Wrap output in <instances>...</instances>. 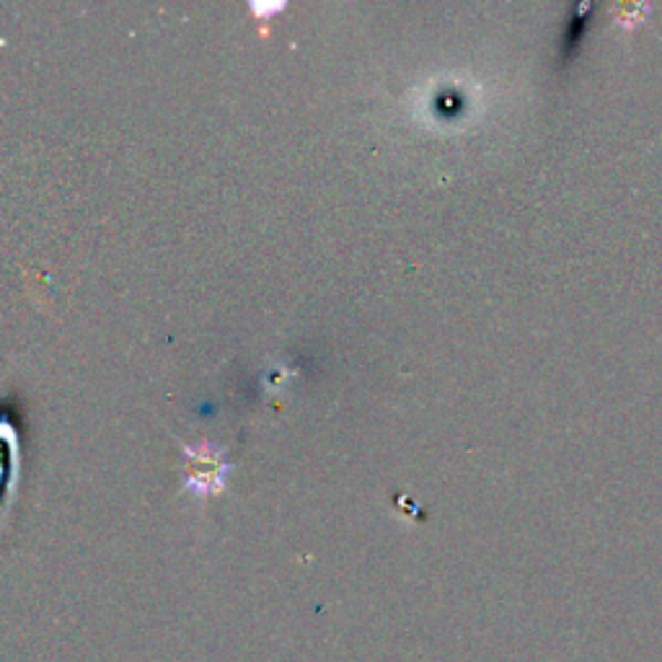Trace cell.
<instances>
[{"instance_id": "cell-1", "label": "cell", "mask_w": 662, "mask_h": 662, "mask_svg": "<svg viewBox=\"0 0 662 662\" xmlns=\"http://www.w3.org/2000/svg\"><path fill=\"white\" fill-rule=\"evenodd\" d=\"M280 8H285V3H273V6H257L254 3V11H265V13H273V11H280Z\"/></svg>"}]
</instances>
